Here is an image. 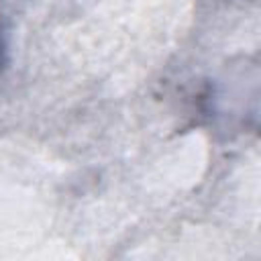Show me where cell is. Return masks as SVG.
<instances>
[{
  "label": "cell",
  "instance_id": "1",
  "mask_svg": "<svg viewBox=\"0 0 261 261\" xmlns=\"http://www.w3.org/2000/svg\"><path fill=\"white\" fill-rule=\"evenodd\" d=\"M4 45H2V41H0V69H2V65H4Z\"/></svg>",
  "mask_w": 261,
  "mask_h": 261
}]
</instances>
